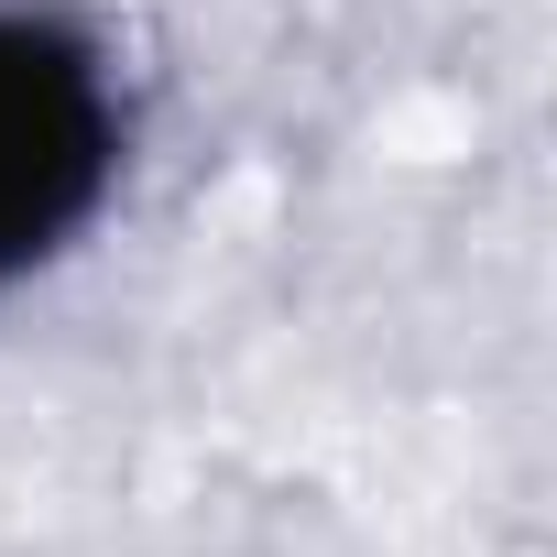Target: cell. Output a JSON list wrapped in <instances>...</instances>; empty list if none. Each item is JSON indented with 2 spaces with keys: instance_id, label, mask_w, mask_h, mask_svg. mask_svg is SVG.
Segmentation results:
<instances>
[{
  "instance_id": "1",
  "label": "cell",
  "mask_w": 557,
  "mask_h": 557,
  "mask_svg": "<svg viewBox=\"0 0 557 557\" xmlns=\"http://www.w3.org/2000/svg\"><path fill=\"white\" fill-rule=\"evenodd\" d=\"M132 88L66 0H0V296L55 273L121 197Z\"/></svg>"
}]
</instances>
